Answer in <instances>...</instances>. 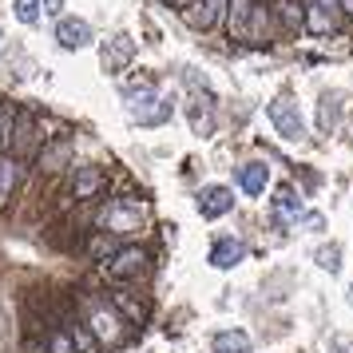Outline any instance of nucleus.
<instances>
[{
	"mask_svg": "<svg viewBox=\"0 0 353 353\" xmlns=\"http://www.w3.org/2000/svg\"><path fill=\"white\" fill-rule=\"evenodd\" d=\"M345 298H350V305H353V286H350V294H345Z\"/></svg>",
	"mask_w": 353,
	"mask_h": 353,
	"instance_id": "obj_26",
	"label": "nucleus"
},
{
	"mask_svg": "<svg viewBox=\"0 0 353 353\" xmlns=\"http://www.w3.org/2000/svg\"><path fill=\"white\" fill-rule=\"evenodd\" d=\"M8 131H12V108L4 103V108H0V143L8 139Z\"/></svg>",
	"mask_w": 353,
	"mask_h": 353,
	"instance_id": "obj_23",
	"label": "nucleus"
},
{
	"mask_svg": "<svg viewBox=\"0 0 353 353\" xmlns=\"http://www.w3.org/2000/svg\"><path fill=\"white\" fill-rule=\"evenodd\" d=\"M266 179H270L266 163H246V167L239 171V187H242V194H262V191H266Z\"/></svg>",
	"mask_w": 353,
	"mask_h": 353,
	"instance_id": "obj_14",
	"label": "nucleus"
},
{
	"mask_svg": "<svg viewBox=\"0 0 353 353\" xmlns=\"http://www.w3.org/2000/svg\"><path fill=\"white\" fill-rule=\"evenodd\" d=\"M103 270L112 274V278H139V274L147 270V254L135 250V246H128V250H119L115 258H108Z\"/></svg>",
	"mask_w": 353,
	"mask_h": 353,
	"instance_id": "obj_7",
	"label": "nucleus"
},
{
	"mask_svg": "<svg viewBox=\"0 0 353 353\" xmlns=\"http://www.w3.org/2000/svg\"><path fill=\"white\" fill-rule=\"evenodd\" d=\"M64 8V0H44V12H60Z\"/></svg>",
	"mask_w": 353,
	"mask_h": 353,
	"instance_id": "obj_24",
	"label": "nucleus"
},
{
	"mask_svg": "<svg viewBox=\"0 0 353 353\" xmlns=\"http://www.w3.org/2000/svg\"><path fill=\"white\" fill-rule=\"evenodd\" d=\"M103 183H108V175L99 167H80L72 175V191H76V199H92V194L103 191Z\"/></svg>",
	"mask_w": 353,
	"mask_h": 353,
	"instance_id": "obj_12",
	"label": "nucleus"
},
{
	"mask_svg": "<svg viewBox=\"0 0 353 353\" xmlns=\"http://www.w3.org/2000/svg\"><path fill=\"white\" fill-rule=\"evenodd\" d=\"M266 115H270L274 131H278L282 139H294V143H302V139H305V123H302V115H298V103H294L290 96L270 99Z\"/></svg>",
	"mask_w": 353,
	"mask_h": 353,
	"instance_id": "obj_4",
	"label": "nucleus"
},
{
	"mask_svg": "<svg viewBox=\"0 0 353 353\" xmlns=\"http://www.w3.org/2000/svg\"><path fill=\"white\" fill-rule=\"evenodd\" d=\"M266 8L254 0H230V36L239 40H266Z\"/></svg>",
	"mask_w": 353,
	"mask_h": 353,
	"instance_id": "obj_2",
	"label": "nucleus"
},
{
	"mask_svg": "<svg viewBox=\"0 0 353 353\" xmlns=\"http://www.w3.org/2000/svg\"><path fill=\"white\" fill-rule=\"evenodd\" d=\"M341 12H345V17H353V0H341Z\"/></svg>",
	"mask_w": 353,
	"mask_h": 353,
	"instance_id": "obj_25",
	"label": "nucleus"
},
{
	"mask_svg": "<svg viewBox=\"0 0 353 353\" xmlns=\"http://www.w3.org/2000/svg\"><path fill=\"white\" fill-rule=\"evenodd\" d=\"M88 330L99 337V341H123V325H119V314H115L112 305L103 302H92V310H88Z\"/></svg>",
	"mask_w": 353,
	"mask_h": 353,
	"instance_id": "obj_5",
	"label": "nucleus"
},
{
	"mask_svg": "<svg viewBox=\"0 0 353 353\" xmlns=\"http://www.w3.org/2000/svg\"><path fill=\"white\" fill-rule=\"evenodd\" d=\"M318 266L321 270H330V274H337L341 270V246H318Z\"/></svg>",
	"mask_w": 353,
	"mask_h": 353,
	"instance_id": "obj_21",
	"label": "nucleus"
},
{
	"mask_svg": "<svg viewBox=\"0 0 353 353\" xmlns=\"http://www.w3.org/2000/svg\"><path fill=\"white\" fill-rule=\"evenodd\" d=\"M341 353H353V345H345V350H341Z\"/></svg>",
	"mask_w": 353,
	"mask_h": 353,
	"instance_id": "obj_27",
	"label": "nucleus"
},
{
	"mask_svg": "<svg viewBox=\"0 0 353 353\" xmlns=\"http://www.w3.org/2000/svg\"><path fill=\"white\" fill-rule=\"evenodd\" d=\"M48 350L52 353H76V337L68 334V330H56V325H52L48 330Z\"/></svg>",
	"mask_w": 353,
	"mask_h": 353,
	"instance_id": "obj_20",
	"label": "nucleus"
},
{
	"mask_svg": "<svg viewBox=\"0 0 353 353\" xmlns=\"http://www.w3.org/2000/svg\"><path fill=\"white\" fill-rule=\"evenodd\" d=\"M36 151V119L32 115H20V131L12 139V155H32Z\"/></svg>",
	"mask_w": 353,
	"mask_h": 353,
	"instance_id": "obj_18",
	"label": "nucleus"
},
{
	"mask_svg": "<svg viewBox=\"0 0 353 353\" xmlns=\"http://www.w3.org/2000/svg\"><path fill=\"white\" fill-rule=\"evenodd\" d=\"M298 214H302V199L294 194V187H278V194H274V223L286 226V223H294Z\"/></svg>",
	"mask_w": 353,
	"mask_h": 353,
	"instance_id": "obj_11",
	"label": "nucleus"
},
{
	"mask_svg": "<svg viewBox=\"0 0 353 353\" xmlns=\"http://www.w3.org/2000/svg\"><path fill=\"white\" fill-rule=\"evenodd\" d=\"M242 258H246V242L242 239H219L214 246H210V266H219V270L239 266Z\"/></svg>",
	"mask_w": 353,
	"mask_h": 353,
	"instance_id": "obj_9",
	"label": "nucleus"
},
{
	"mask_svg": "<svg viewBox=\"0 0 353 353\" xmlns=\"http://www.w3.org/2000/svg\"><path fill=\"white\" fill-rule=\"evenodd\" d=\"M234 207V191L230 187H203L199 191V214L203 219H219Z\"/></svg>",
	"mask_w": 353,
	"mask_h": 353,
	"instance_id": "obj_8",
	"label": "nucleus"
},
{
	"mask_svg": "<svg viewBox=\"0 0 353 353\" xmlns=\"http://www.w3.org/2000/svg\"><path fill=\"white\" fill-rule=\"evenodd\" d=\"M337 4L341 0H314V17H310L314 32H334L337 28Z\"/></svg>",
	"mask_w": 353,
	"mask_h": 353,
	"instance_id": "obj_15",
	"label": "nucleus"
},
{
	"mask_svg": "<svg viewBox=\"0 0 353 353\" xmlns=\"http://www.w3.org/2000/svg\"><path fill=\"white\" fill-rule=\"evenodd\" d=\"M143 203H128V199H115L108 203V210L99 214V223L103 230H112V234H135L139 226H143Z\"/></svg>",
	"mask_w": 353,
	"mask_h": 353,
	"instance_id": "obj_3",
	"label": "nucleus"
},
{
	"mask_svg": "<svg viewBox=\"0 0 353 353\" xmlns=\"http://www.w3.org/2000/svg\"><path fill=\"white\" fill-rule=\"evenodd\" d=\"M131 56H135V40L119 32V36H108V40H103L99 64H103V72H123V68L131 64Z\"/></svg>",
	"mask_w": 353,
	"mask_h": 353,
	"instance_id": "obj_6",
	"label": "nucleus"
},
{
	"mask_svg": "<svg viewBox=\"0 0 353 353\" xmlns=\"http://www.w3.org/2000/svg\"><path fill=\"white\" fill-rule=\"evenodd\" d=\"M56 40H60V48H88L92 44V28H88V20H60Z\"/></svg>",
	"mask_w": 353,
	"mask_h": 353,
	"instance_id": "obj_10",
	"label": "nucleus"
},
{
	"mask_svg": "<svg viewBox=\"0 0 353 353\" xmlns=\"http://www.w3.org/2000/svg\"><path fill=\"white\" fill-rule=\"evenodd\" d=\"M210 350L214 353H250V337L242 334V330H223V334H214Z\"/></svg>",
	"mask_w": 353,
	"mask_h": 353,
	"instance_id": "obj_16",
	"label": "nucleus"
},
{
	"mask_svg": "<svg viewBox=\"0 0 353 353\" xmlns=\"http://www.w3.org/2000/svg\"><path fill=\"white\" fill-rule=\"evenodd\" d=\"M223 4L226 0H194V8H187V24H191V28H214Z\"/></svg>",
	"mask_w": 353,
	"mask_h": 353,
	"instance_id": "obj_13",
	"label": "nucleus"
},
{
	"mask_svg": "<svg viewBox=\"0 0 353 353\" xmlns=\"http://www.w3.org/2000/svg\"><path fill=\"white\" fill-rule=\"evenodd\" d=\"M278 17H282V24H286L290 32H298V28L305 24V12L294 4V0H282V4H278Z\"/></svg>",
	"mask_w": 353,
	"mask_h": 353,
	"instance_id": "obj_19",
	"label": "nucleus"
},
{
	"mask_svg": "<svg viewBox=\"0 0 353 353\" xmlns=\"http://www.w3.org/2000/svg\"><path fill=\"white\" fill-rule=\"evenodd\" d=\"M128 115L135 123H143V128H159V123L171 119V99H163L155 92V80L151 76H139L128 88Z\"/></svg>",
	"mask_w": 353,
	"mask_h": 353,
	"instance_id": "obj_1",
	"label": "nucleus"
},
{
	"mask_svg": "<svg viewBox=\"0 0 353 353\" xmlns=\"http://www.w3.org/2000/svg\"><path fill=\"white\" fill-rule=\"evenodd\" d=\"M337 119H341V96H337V92H325L321 103H318V128L321 131H334Z\"/></svg>",
	"mask_w": 353,
	"mask_h": 353,
	"instance_id": "obj_17",
	"label": "nucleus"
},
{
	"mask_svg": "<svg viewBox=\"0 0 353 353\" xmlns=\"http://www.w3.org/2000/svg\"><path fill=\"white\" fill-rule=\"evenodd\" d=\"M17 17L20 24H36L40 20V0H17Z\"/></svg>",
	"mask_w": 353,
	"mask_h": 353,
	"instance_id": "obj_22",
	"label": "nucleus"
}]
</instances>
